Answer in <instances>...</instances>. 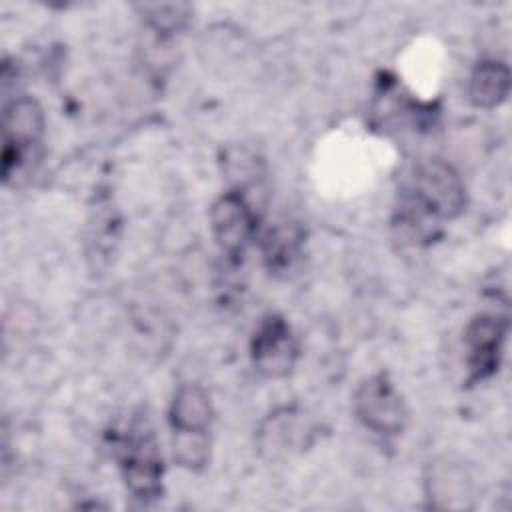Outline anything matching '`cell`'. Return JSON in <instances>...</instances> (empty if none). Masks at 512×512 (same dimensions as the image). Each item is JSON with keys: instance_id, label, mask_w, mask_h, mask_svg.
Here are the masks:
<instances>
[{"instance_id": "obj_1", "label": "cell", "mask_w": 512, "mask_h": 512, "mask_svg": "<svg viewBox=\"0 0 512 512\" xmlns=\"http://www.w3.org/2000/svg\"><path fill=\"white\" fill-rule=\"evenodd\" d=\"M466 186L456 168L440 158L420 160L406 176L392 226L410 244H430L442 234L446 220L464 212Z\"/></svg>"}, {"instance_id": "obj_2", "label": "cell", "mask_w": 512, "mask_h": 512, "mask_svg": "<svg viewBox=\"0 0 512 512\" xmlns=\"http://www.w3.org/2000/svg\"><path fill=\"white\" fill-rule=\"evenodd\" d=\"M116 460L128 492L140 502L162 496L164 462L160 444L146 418H134L116 438Z\"/></svg>"}, {"instance_id": "obj_3", "label": "cell", "mask_w": 512, "mask_h": 512, "mask_svg": "<svg viewBox=\"0 0 512 512\" xmlns=\"http://www.w3.org/2000/svg\"><path fill=\"white\" fill-rule=\"evenodd\" d=\"M4 148H2V178L8 184L34 158V150L44 136V110L30 96H18L4 104Z\"/></svg>"}, {"instance_id": "obj_4", "label": "cell", "mask_w": 512, "mask_h": 512, "mask_svg": "<svg viewBox=\"0 0 512 512\" xmlns=\"http://www.w3.org/2000/svg\"><path fill=\"white\" fill-rule=\"evenodd\" d=\"M354 414L364 428L380 436H398L408 426L406 402L386 372L364 378L354 392Z\"/></svg>"}, {"instance_id": "obj_5", "label": "cell", "mask_w": 512, "mask_h": 512, "mask_svg": "<svg viewBox=\"0 0 512 512\" xmlns=\"http://www.w3.org/2000/svg\"><path fill=\"white\" fill-rule=\"evenodd\" d=\"M210 228L220 252L238 260L256 234V210L246 198V190L228 188L210 206Z\"/></svg>"}, {"instance_id": "obj_6", "label": "cell", "mask_w": 512, "mask_h": 512, "mask_svg": "<svg viewBox=\"0 0 512 512\" xmlns=\"http://www.w3.org/2000/svg\"><path fill=\"white\" fill-rule=\"evenodd\" d=\"M250 360L254 370L270 380L286 378L298 360V340L280 314L264 316L250 338Z\"/></svg>"}, {"instance_id": "obj_7", "label": "cell", "mask_w": 512, "mask_h": 512, "mask_svg": "<svg viewBox=\"0 0 512 512\" xmlns=\"http://www.w3.org/2000/svg\"><path fill=\"white\" fill-rule=\"evenodd\" d=\"M508 320L498 314L482 312L474 316L464 330V352L468 384H478L492 378L502 362Z\"/></svg>"}, {"instance_id": "obj_8", "label": "cell", "mask_w": 512, "mask_h": 512, "mask_svg": "<svg viewBox=\"0 0 512 512\" xmlns=\"http://www.w3.org/2000/svg\"><path fill=\"white\" fill-rule=\"evenodd\" d=\"M424 492L432 508L466 510L472 508L474 480L464 462L442 456L428 464L424 474Z\"/></svg>"}, {"instance_id": "obj_9", "label": "cell", "mask_w": 512, "mask_h": 512, "mask_svg": "<svg viewBox=\"0 0 512 512\" xmlns=\"http://www.w3.org/2000/svg\"><path fill=\"white\" fill-rule=\"evenodd\" d=\"M314 424L296 406H282L270 412L258 428V444L270 456L308 448L314 442Z\"/></svg>"}, {"instance_id": "obj_10", "label": "cell", "mask_w": 512, "mask_h": 512, "mask_svg": "<svg viewBox=\"0 0 512 512\" xmlns=\"http://www.w3.org/2000/svg\"><path fill=\"white\" fill-rule=\"evenodd\" d=\"M212 420L214 406L206 388L196 382H184L174 390L168 408V422L172 434L210 436Z\"/></svg>"}, {"instance_id": "obj_11", "label": "cell", "mask_w": 512, "mask_h": 512, "mask_svg": "<svg viewBox=\"0 0 512 512\" xmlns=\"http://www.w3.org/2000/svg\"><path fill=\"white\" fill-rule=\"evenodd\" d=\"M510 94V68L504 60H480L468 78V98L476 108L494 110L508 100Z\"/></svg>"}, {"instance_id": "obj_12", "label": "cell", "mask_w": 512, "mask_h": 512, "mask_svg": "<svg viewBox=\"0 0 512 512\" xmlns=\"http://www.w3.org/2000/svg\"><path fill=\"white\" fill-rule=\"evenodd\" d=\"M262 252L270 272H288L300 256V234L292 228H274L264 236Z\"/></svg>"}, {"instance_id": "obj_13", "label": "cell", "mask_w": 512, "mask_h": 512, "mask_svg": "<svg viewBox=\"0 0 512 512\" xmlns=\"http://www.w3.org/2000/svg\"><path fill=\"white\" fill-rule=\"evenodd\" d=\"M148 10H152V14L144 10L148 14L146 18L156 32H176L186 20V12H182L184 6H152Z\"/></svg>"}]
</instances>
